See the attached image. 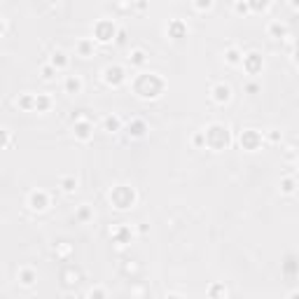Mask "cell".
<instances>
[{"label": "cell", "mask_w": 299, "mask_h": 299, "mask_svg": "<svg viewBox=\"0 0 299 299\" xmlns=\"http://www.w3.org/2000/svg\"><path fill=\"white\" fill-rule=\"evenodd\" d=\"M164 87H166V82L157 72H143L136 80V94L143 96V98H157V96L164 91Z\"/></svg>", "instance_id": "6da1fadb"}, {"label": "cell", "mask_w": 299, "mask_h": 299, "mask_svg": "<svg viewBox=\"0 0 299 299\" xmlns=\"http://www.w3.org/2000/svg\"><path fill=\"white\" fill-rule=\"evenodd\" d=\"M204 138H206V145H211L213 150H222V147L229 145V131H227V126H222V124L208 126Z\"/></svg>", "instance_id": "7a4b0ae2"}, {"label": "cell", "mask_w": 299, "mask_h": 299, "mask_svg": "<svg viewBox=\"0 0 299 299\" xmlns=\"http://www.w3.org/2000/svg\"><path fill=\"white\" fill-rule=\"evenodd\" d=\"M110 201L117 206L120 211H124V208H129L136 201V192L131 187H126V185H117L115 190L110 192Z\"/></svg>", "instance_id": "3957f363"}, {"label": "cell", "mask_w": 299, "mask_h": 299, "mask_svg": "<svg viewBox=\"0 0 299 299\" xmlns=\"http://www.w3.org/2000/svg\"><path fill=\"white\" fill-rule=\"evenodd\" d=\"M94 33H96V40H98V42H110V40L115 37V33H117V28H115L112 21H98L94 28Z\"/></svg>", "instance_id": "277c9868"}, {"label": "cell", "mask_w": 299, "mask_h": 299, "mask_svg": "<svg viewBox=\"0 0 299 299\" xmlns=\"http://www.w3.org/2000/svg\"><path fill=\"white\" fill-rule=\"evenodd\" d=\"M241 145H243V150H257L262 145V133L255 129H246L241 133Z\"/></svg>", "instance_id": "5b68a950"}, {"label": "cell", "mask_w": 299, "mask_h": 299, "mask_svg": "<svg viewBox=\"0 0 299 299\" xmlns=\"http://www.w3.org/2000/svg\"><path fill=\"white\" fill-rule=\"evenodd\" d=\"M262 66H264V61H262V56H260L257 52H250V54H246V56H243V68L250 72V75L260 72L262 70Z\"/></svg>", "instance_id": "8992f818"}, {"label": "cell", "mask_w": 299, "mask_h": 299, "mask_svg": "<svg viewBox=\"0 0 299 299\" xmlns=\"http://www.w3.org/2000/svg\"><path fill=\"white\" fill-rule=\"evenodd\" d=\"M28 206L33 208V211H45L49 206V196L47 192L37 190V192H31V196H28Z\"/></svg>", "instance_id": "52a82bcc"}, {"label": "cell", "mask_w": 299, "mask_h": 299, "mask_svg": "<svg viewBox=\"0 0 299 299\" xmlns=\"http://www.w3.org/2000/svg\"><path fill=\"white\" fill-rule=\"evenodd\" d=\"M103 72H106V82H108V84H115V87L126 80V75H124V70H122L120 66H108V68H106Z\"/></svg>", "instance_id": "ba28073f"}, {"label": "cell", "mask_w": 299, "mask_h": 299, "mask_svg": "<svg viewBox=\"0 0 299 299\" xmlns=\"http://www.w3.org/2000/svg\"><path fill=\"white\" fill-rule=\"evenodd\" d=\"M91 131H94L91 122H87V120L75 122V136H77L80 141H89V138H91Z\"/></svg>", "instance_id": "9c48e42d"}, {"label": "cell", "mask_w": 299, "mask_h": 299, "mask_svg": "<svg viewBox=\"0 0 299 299\" xmlns=\"http://www.w3.org/2000/svg\"><path fill=\"white\" fill-rule=\"evenodd\" d=\"M168 35L176 37V40L185 37L187 35V26L182 24V21H171V24H168Z\"/></svg>", "instance_id": "30bf717a"}, {"label": "cell", "mask_w": 299, "mask_h": 299, "mask_svg": "<svg viewBox=\"0 0 299 299\" xmlns=\"http://www.w3.org/2000/svg\"><path fill=\"white\" fill-rule=\"evenodd\" d=\"M229 96H231V91H229L227 84H215L213 87V98H215L217 103H227Z\"/></svg>", "instance_id": "8fae6325"}, {"label": "cell", "mask_w": 299, "mask_h": 299, "mask_svg": "<svg viewBox=\"0 0 299 299\" xmlns=\"http://www.w3.org/2000/svg\"><path fill=\"white\" fill-rule=\"evenodd\" d=\"M129 236H131V229L124 227V225H122V227H117L115 231H112V239L117 241V243H126V241H129Z\"/></svg>", "instance_id": "7c38bea8"}, {"label": "cell", "mask_w": 299, "mask_h": 299, "mask_svg": "<svg viewBox=\"0 0 299 299\" xmlns=\"http://www.w3.org/2000/svg\"><path fill=\"white\" fill-rule=\"evenodd\" d=\"M129 133H131V136H136V138L145 136V122L143 120H133L131 124H129Z\"/></svg>", "instance_id": "4fadbf2b"}, {"label": "cell", "mask_w": 299, "mask_h": 299, "mask_svg": "<svg viewBox=\"0 0 299 299\" xmlns=\"http://www.w3.org/2000/svg\"><path fill=\"white\" fill-rule=\"evenodd\" d=\"M35 271H33V269H21V271H19V281H21V283H24V285H33V283H35Z\"/></svg>", "instance_id": "5bb4252c"}, {"label": "cell", "mask_w": 299, "mask_h": 299, "mask_svg": "<svg viewBox=\"0 0 299 299\" xmlns=\"http://www.w3.org/2000/svg\"><path fill=\"white\" fill-rule=\"evenodd\" d=\"M80 89H82V80L80 77H68L66 80V91L68 94H77Z\"/></svg>", "instance_id": "9a60e30c"}, {"label": "cell", "mask_w": 299, "mask_h": 299, "mask_svg": "<svg viewBox=\"0 0 299 299\" xmlns=\"http://www.w3.org/2000/svg\"><path fill=\"white\" fill-rule=\"evenodd\" d=\"M246 5H248V10L252 12H262L269 7V0H246Z\"/></svg>", "instance_id": "2e32d148"}, {"label": "cell", "mask_w": 299, "mask_h": 299, "mask_svg": "<svg viewBox=\"0 0 299 299\" xmlns=\"http://www.w3.org/2000/svg\"><path fill=\"white\" fill-rule=\"evenodd\" d=\"M49 108V98L45 94H37L35 101H33V110H37V112H42V110Z\"/></svg>", "instance_id": "e0dca14e"}, {"label": "cell", "mask_w": 299, "mask_h": 299, "mask_svg": "<svg viewBox=\"0 0 299 299\" xmlns=\"http://www.w3.org/2000/svg\"><path fill=\"white\" fill-rule=\"evenodd\" d=\"M129 59H131V63H136V66H143L145 63V52L143 49H133Z\"/></svg>", "instance_id": "ac0fdd59"}, {"label": "cell", "mask_w": 299, "mask_h": 299, "mask_svg": "<svg viewBox=\"0 0 299 299\" xmlns=\"http://www.w3.org/2000/svg\"><path fill=\"white\" fill-rule=\"evenodd\" d=\"M66 63H68L66 54H63V52H56V54H54V59H52V66H54V68H63Z\"/></svg>", "instance_id": "d6986e66"}, {"label": "cell", "mask_w": 299, "mask_h": 299, "mask_svg": "<svg viewBox=\"0 0 299 299\" xmlns=\"http://www.w3.org/2000/svg\"><path fill=\"white\" fill-rule=\"evenodd\" d=\"M61 187H63V192H72L75 187H77V180L75 178H63L61 180Z\"/></svg>", "instance_id": "ffe728a7"}, {"label": "cell", "mask_w": 299, "mask_h": 299, "mask_svg": "<svg viewBox=\"0 0 299 299\" xmlns=\"http://www.w3.org/2000/svg\"><path fill=\"white\" fill-rule=\"evenodd\" d=\"M285 26H281V24H271L269 26V33H271V35H276V37H281V35H285Z\"/></svg>", "instance_id": "44dd1931"}, {"label": "cell", "mask_w": 299, "mask_h": 299, "mask_svg": "<svg viewBox=\"0 0 299 299\" xmlns=\"http://www.w3.org/2000/svg\"><path fill=\"white\" fill-rule=\"evenodd\" d=\"M106 129H108V131H117V129H120V120H117V117H108V120H106Z\"/></svg>", "instance_id": "7402d4cb"}, {"label": "cell", "mask_w": 299, "mask_h": 299, "mask_svg": "<svg viewBox=\"0 0 299 299\" xmlns=\"http://www.w3.org/2000/svg\"><path fill=\"white\" fill-rule=\"evenodd\" d=\"M33 101H35V96L26 94V96H21V101H19V106H21V108H33Z\"/></svg>", "instance_id": "603a6c76"}, {"label": "cell", "mask_w": 299, "mask_h": 299, "mask_svg": "<svg viewBox=\"0 0 299 299\" xmlns=\"http://www.w3.org/2000/svg\"><path fill=\"white\" fill-rule=\"evenodd\" d=\"M225 56H227L229 63H241V54L236 52V49H229V52L225 54Z\"/></svg>", "instance_id": "cb8c5ba5"}, {"label": "cell", "mask_w": 299, "mask_h": 299, "mask_svg": "<svg viewBox=\"0 0 299 299\" xmlns=\"http://www.w3.org/2000/svg\"><path fill=\"white\" fill-rule=\"evenodd\" d=\"M283 192H285V194H292V192H295V180L292 178L283 180Z\"/></svg>", "instance_id": "d4e9b609"}, {"label": "cell", "mask_w": 299, "mask_h": 299, "mask_svg": "<svg viewBox=\"0 0 299 299\" xmlns=\"http://www.w3.org/2000/svg\"><path fill=\"white\" fill-rule=\"evenodd\" d=\"M54 75H56L54 66H45V68H42V77H45V80H52Z\"/></svg>", "instance_id": "484cf974"}, {"label": "cell", "mask_w": 299, "mask_h": 299, "mask_svg": "<svg viewBox=\"0 0 299 299\" xmlns=\"http://www.w3.org/2000/svg\"><path fill=\"white\" fill-rule=\"evenodd\" d=\"M7 141H10V133L5 131V129H0V147H5Z\"/></svg>", "instance_id": "4316f807"}, {"label": "cell", "mask_w": 299, "mask_h": 299, "mask_svg": "<svg viewBox=\"0 0 299 299\" xmlns=\"http://www.w3.org/2000/svg\"><path fill=\"white\" fill-rule=\"evenodd\" d=\"M80 52H82L84 56H87V54L91 52V42H87V40H84V42H80Z\"/></svg>", "instance_id": "83f0119b"}, {"label": "cell", "mask_w": 299, "mask_h": 299, "mask_svg": "<svg viewBox=\"0 0 299 299\" xmlns=\"http://www.w3.org/2000/svg\"><path fill=\"white\" fill-rule=\"evenodd\" d=\"M211 2H213V0H196V7H199V10H208Z\"/></svg>", "instance_id": "f1b7e54d"}, {"label": "cell", "mask_w": 299, "mask_h": 299, "mask_svg": "<svg viewBox=\"0 0 299 299\" xmlns=\"http://www.w3.org/2000/svg\"><path fill=\"white\" fill-rule=\"evenodd\" d=\"M204 143H206L204 133H196V136H194V145H204Z\"/></svg>", "instance_id": "f546056e"}, {"label": "cell", "mask_w": 299, "mask_h": 299, "mask_svg": "<svg viewBox=\"0 0 299 299\" xmlns=\"http://www.w3.org/2000/svg\"><path fill=\"white\" fill-rule=\"evenodd\" d=\"M236 12H248V5H246V0H243V2H236Z\"/></svg>", "instance_id": "4dcf8cb0"}, {"label": "cell", "mask_w": 299, "mask_h": 299, "mask_svg": "<svg viewBox=\"0 0 299 299\" xmlns=\"http://www.w3.org/2000/svg\"><path fill=\"white\" fill-rule=\"evenodd\" d=\"M211 295H227V290H225V287H213Z\"/></svg>", "instance_id": "1f68e13d"}, {"label": "cell", "mask_w": 299, "mask_h": 299, "mask_svg": "<svg viewBox=\"0 0 299 299\" xmlns=\"http://www.w3.org/2000/svg\"><path fill=\"white\" fill-rule=\"evenodd\" d=\"M94 295H96V297H103L106 292H103V290H91V297H94Z\"/></svg>", "instance_id": "d6a6232c"}, {"label": "cell", "mask_w": 299, "mask_h": 299, "mask_svg": "<svg viewBox=\"0 0 299 299\" xmlns=\"http://www.w3.org/2000/svg\"><path fill=\"white\" fill-rule=\"evenodd\" d=\"M49 5H56V2H59V0H47Z\"/></svg>", "instance_id": "836d02e7"}]
</instances>
